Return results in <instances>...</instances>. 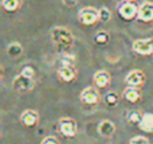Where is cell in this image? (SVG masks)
I'll use <instances>...</instances> for the list:
<instances>
[{"instance_id": "cell-22", "label": "cell", "mask_w": 153, "mask_h": 144, "mask_svg": "<svg viewBox=\"0 0 153 144\" xmlns=\"http://www.w3.org/2000/svg\"><path fill=\"white\" fill-rule=\"evenodd\" d=\"M74 62L75 58L74 55H70V54H65L61 59V66H70V67H74Z\"/></svg>"}, {"instance_id": "cell-15", "label": "cell", "mask_w": 153, "mask_h": 144, "mask_svg": "<svg viewBox=\"0 0 153 144\" xmlns=\"http://www.w3.org/2000/svg\"><path fill=\"white\" fill-rule=\"evenodd\" d=\"M141 131L152 134L153 132V113L151 112H144L143 113V119H141L140 124H138Z\"/></svg>"}, {"instance_id": "cell-10", "label": "cell", "mask_w": 153, "mask_h": 144, "mask_svg": "<svg viewBox=\"0 0 153 144\" xmlns=\"http://www.w3.org/2000/svg\"><path fill=\"white\" fill-rule=\"evenodd\" d=\"M20 121L24 127L32 128V127H35L38 124V121H39V113L34 109H26L20 115Z\"/></svg>"}, {"instance_id": "cell-7", "label": "cell", "mask_w": 153, "mask_h": 144, "mask_svg": "<svg viewBox=\"0 0 153 144\" xmlns=\"http://www.w3.org/2000/svg\"><path fill=\"white\" fill-rule=\"evenodd\" d=\"M58 128H59V132L65 137H74L76 135V131H78L75 120L71 117H62L58 121Z\"/></svg>"}, {"instance_id": "cell-19", "label": "cell", "mask_w": 153, "mask_h": 144, "mask_svg": "<svg viewBox=\"0 0 153 144\" xmlns=\"http://www.w3.org/2000/svg\"><path fill=\"white\" fill-rule=\"evenodd\" d=\"M103 100H105L106 105H109V107H116V105L118 104V94H117L116 92H108V93L105 94V97H103Z\"/></svg>"}, {"instance_id": "cell-23", "label": "cell", "mask_w": 153, "mask_h": 144, "mask_svg": "<svg viewBox=\"0 0 153 144\" xmlns=\"http://www.w3.org/2000/svg\"><path fill=\"white\" fill-rule=\"evenodd\" d=\"M20 74H22V75H24V77L34 78V75H35V70H34V67H32V66H30V65H26V66L22 67Z\"/></svg>"}, {"instance_id": "cell-14", "label": "cell", "mask_w": 153, "mask_h": 144, "mask_svg": "<svg viewBox=\"0 0 153 144\" xmlns=\"http://www.w3.org/2000/svg\"><path fill=\"white\" fill-rule=\"evenodd\" d=\"M122 96H124V98L128 102H130V104H136V102H138L141 100V92H140V89H137V88L126 86V88L124 89Z\"/></svg>"}, {"instance_id": "cell-24", "label": "cell", "mask_w": 153, "mask_h": 144, "mask_svg": "<svg viewBox=\"0 0 153 144\" xmlns=\"http://www.w3.org/2000/svg\"><path fill=\"white\" fill-rule=\"evenodd\" d=\"M129 144H151L145 136H134L129 140Z\"/></svg>"}, {"instance_id": "cell-3", "label": "cell", "mask_w": 153, "mask_h": 144, "mask_svg": "<svg viewBox=\"0 0 153 144\" xmlns=\"http://www.w3.org/2000/svg\"><path fill=\"white\" fill-rule=\"evenodd\" d=\"M78 19L85 26H93L97 22H100V13H98L97 8L94 7H83L82 10H79Z\"/></svg>"}, {"instance_id": "cell-17", "label": "cell", "mask_w": 153, "mask_h": 144, "mask_svg": "<svg viewBox=\"0 0 153 144\" xmlns=\"http://www.w3.org/2000/svg\"><path fill=\"white\" fill-rule=\"evenodd\" d=\"M7 54L11 58H18L23 54V46L18 42H12L7 46Z\"/></svg>"}, {"instance_id": "cell-9", "label": "cell", "mask_w": 153, "mask_h": 144, "mask_svg": "<svg viewBox=\"0 0 153 144\" xmlns=\"http://www.w3.org/2000/svg\"><path fill=\"white\" fill-rule=\"evenodd\" d=\"M137 19L144 23H152L153 22V3L144 1L138 7V15Z\"/></svg>"}, {"instance_id": "cell-4", "label": "cell", "mask_w": 153, "mask_h": 144, "mask_svg": "<svg viewBox=\"0 0 153 144\" xmlns=\"http://www.w3.org/2000/svg\"><path fill=\"white\" fill-rule=\"evenodd\" d=\"M34 88H35L34 78H28V77H24V75H22V74H18L12 80V89L16 92H19V93L31 92Z\"/></svg>"}, {"instance_id": "cell-11", "label": "cell", "mask_w": 153, "mask_h": 144, "mask_svg": "<svg viewBox=\"0 0 153 144\" xmlns=\"http://www.w3.org/2000/svg\"><path fill=\"white\" fill-rule=\"evenodd\" d=\"M111 77L106 70H98V72L94 73L93 75V82H94V86H97L98 89H103L106 86L110 85Z\"/></svg>"}, {"instance_id": "cell-16", "label": "cell", "mask_w": 153, "mask_h": 144, "mask_svg": "<svg viewBox=\"0 0 153 144\" xmlns=\"http://www.w3.org/2000/svg\"><path fill=\"white\" fill-rule=\"evenodd\" d=\"M23 0H1V7L7 12H15L22 7Z\"/></svg>"}, {"instance_id": "cell-25", "label": "cell", "mask_w": 153, "mask_h": 144, "mask_svg": "<svg viewBox=\"0 0 153 144\" xmlns=\"http://www.w3.org/2000/svg\"><path fill=\"white\" fill-rule=\"evenodd\" d=\"M40 144H61V143L55 136H46Z\"/></svg>"}, {"instance_id": "cell-2", "label": "cell", "mask_w": 153, "mask_h": 144, "mask_svg": "<svg viewBox=\"0 0 153 144\" xmlns=\"http://www.w3.org/2000/svg\"><path fill=\"white\" fill-rule=\"evenodd\" d=\"M138 7L133 0H122L118 4V13L124 20H132L137 18L138 15Z\"/></svg>"}, {"instance_id": "cell-5", "label": "cell", "mask_w": 153, "mask_h": 144, "mask_svg": "<svg viewBox=\"0 0 153 144\" xmlns=\"http://www.w3.org/2000/svg\"><path fill=\"white\" fill-rule=\"evenodd\" d=\"M146 81V77H145V73L140 69H133L128 73V75L125 77V84L126 86H130V88H137V89H141L144 86Z\"/></svg>"}, {"instance_id": "cell-6", "label": "cell", "mask_w": 153, "mask_h": 144, "mask_svg": "<svg viewBox=\"0 0 153 144\" xmlns=\"http://www.w3.org/2000/svg\"><path fill=\"white\" fill-rule=\"evenodd\" d=\"M132 50L138 55H153V38L134 40L132 45Z\"/></svg>"}, {"instance_id": "cell-12", "label": "cell", "mask_w": 153, "mask_h": 144, "mask_svg": "<svg viewBox=\"0 0 153 144\" xmlns=\"http://www.w3.org/2000/svg\"><path fill=\"white\" fill-rule=\"evenodd\" d=\"M97 131L101 136L103 137H111L116 132V125L110 120H102L97 127Z\"/></svg>"}, {"instance_id": "cell-21", "label": "cell", "mask_w": 153, "mask_h": 144, "mask_svg": "<svg viewBox=\"0 0 153 144\" xmlns=\"http://www.w3.org/2000/svg\"><path fill=\"white\" fill-rule=\"evenodd\" d=\"M98 13H100V22L106 23V22H109L111 19V11L108 7H101L98 10Z\"/></svg>"}, {"instance_id": "cell-8", "label": "cell", "mask_w": 153, "mask_h": 144, "mask_svg": "<svg viewBox=\"0 0 153 144\" xmlns=\"http://www.w3.org/2000/svg\"><path fill=\"white\" fill-rule=\"evenodd\" d=\"M81 101L86 105H95L100 102V92L97 86H87L81 92Z\"/></svg>"}, {"instance_id": "cell-13", "label": "cell", "mask_w": 153, "mask_h": 144, "mask_svg": "<svg viewBox=\"0 0 153 144\" xmlns=\"http://www.w3.org/2000/svg\"><path fill=\"white\" fill-rule=\"evenodd\" d=\"M58 77L62 82H71L75 80L76 77V72L74 67L70 66H61L58 69Z\"/></svg>"}, {"instance_id": "cell-1", "label": "cell", "mask_w": 153, "mask_h": 144, "mask_svg": "<svg viewBox=\"0 0 153 144\" xmlns=\"http://www.w3.org/2000/svg\"><path fill=\"white\" fill-rule=\"evenodd\" d=\"M50 35H51L53 43L61 48L71 47L73 43H74V35H73V32L63 26H56L54 28H51Z\"/></svg>"}, {"instance_id": "cell-26", "label": "cell", "mask_w": 153, "mask_h": 144, "mask_svg": "<svg viewBox=\"0 0 153 144\" xmlns=\"http://www.w3.org/2000/svg\"><path fill=\"white\" fill-rule=\"evenodd\" d=\"M62 3H63L66 7L73 8V7H75V5L78 4V0H62Z\"/></svg>"}, {"instance_id": "cell-18", "label": "cell", "mask_w": 153, "mask_h": 144, "mask_svg": "<svg viewBox=\"0 0 153 144\" xmlns=\"http://www.w3.org/2000/svg\"><path fill=\"white\" fill-rule=\"evenodd\" d=\"M128 121H129L130 124H133V125H138L141 121V119H143V113L140 112V110H130V112H128V116H126Z\"/></svg>"}, {"instance_id": "cell-20", "label": "cell", "mask_w": 153, "mask_h": 144, "mask_svg": "<svg viewBox=\"0 0 153 144\" xmlns=\"http://www.w3.org/2000/svg\"><path fill=\"white\" fill-rule=\"evenodd\" d=\"M109 39H110V37H109V34L106 31L97 32L94 37V42L98 43V45H106V43L109 42Z\"/></svg>"}]
</instances>
